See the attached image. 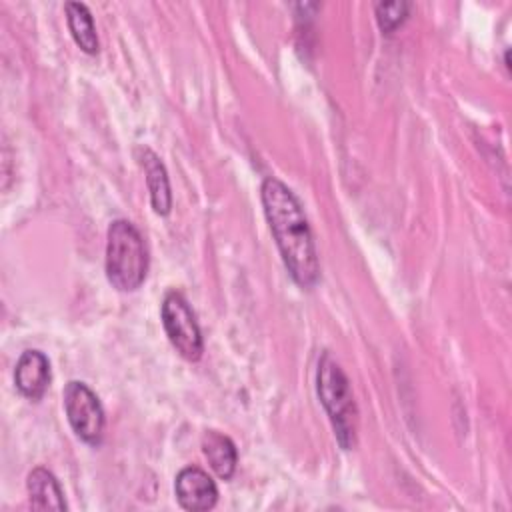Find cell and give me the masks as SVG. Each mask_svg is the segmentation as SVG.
Masks as SVG:
<instances>
[{"label":"cell","mask_w":512,"mask_h":512,"mask_svg":"<svg viewBox=\"0 0 512 512\" xmlns=\"http://www.w3.org/2000/svg\"><path fill=\"white\" fill-rule=\"evenodd\" d=\"M316 390L332 422L338 444L344 450L354 448L358 430V408L354 402L350 380L340 368V364L330 356V352H324L318 360Z\"/></svg>","instance_id":"cell-2"},{"label":"cell","mask_w":512,"mask_h":512,"mask_svg":"<svg viewBox=\"0 0 512 512\" xmlns=\"http://www.w3.org/2000/svg\"><path fill=\"white\" fill-rule=\"evenodd\" d=\"M202 452L208 458V464L218 478L230 480L234 476L236 464H238V450L226 434L208 430L202 436Z\"/></svg>","instance_id":"cell-10"},{"label":"cell","mask_w":512,"mask_h":512,"mask_svg":"<svg viewBox=\"0 0 512 512\" xmlns=\"http://www.w3.org/2000/svg\"><path fill=\"white\" fill-rule=\"evenodd\" d=\"M148 274V250L138 228L128 220H114L106 236V276L120 292L142 286Z\"/></svg>","instance_id":"cell-3"},{"label":"cell","mask_w":512,"mask_h":512,"mask_svg":"<svg viewBox=\"0 0 512 512\" xmlns=\"http://www.w3.org/2000/svg\"><path fill=\"white\" fill-rule=\"evenodd\" d=\"M410 2L396 0V2H378L374 6L376 12V22L384 34H392L404 20L408 18L410 12Z\"/></svg>","instance_id":"cell-12"},{"label":"cell","mask_w":512,"mask_h":512,"mask_svg":"<svg viewBox=\"0 0 512 512\" xmlns=\"http://www.w3.org/2000/svg\"><path fill=\"white\" fill-rule=\"evenodd\" d=\"M66 22L68 30L78 44V48L86 54H96L98 52V34L94 26V18L88 10L86 4L82 2H66Z\"/></svg>","instance_id":"cell-11"},{"label":"cell","mask_w":512,"mask_h":512,"mask_svg":"<svg viewBox=\"0 0 512 512\" xmlns=\"http://www.w3.org/2000/svg\"><path fill=\"white\" fill-rule=\"evenodd\" d=\"M260 198L282 262L292 280L306 290L314 288L320 278V264L302 204L294 192L274 176L264 178Z\"/></svg>","instance_id":"cell-1"},{"label":"cell","mask_w":512,"mask_h":512,"mask_svg":"<svg viewBox=\"0 0 512 512\" xmlns=\"http://www.w3.org/2000/svg\"><path fill=\"white\" fill-rule=\"evenodd\" d=\"M136 158L146 174V186L150 192V202L156 214L166 216L172 208V194H170V180L162 160L146 146H136Z\"/></svg>","instance_id":"cell-8"},{"label":"cell","mask_w":512,"mask_h":512,"mask_svg":"<svg viewBox=\"0 0 512 512\" xmlns=\"http://www.w3.org/2000/svg\"><path fill=\"white\" fill-rule=\"evenodd\" d=\"M26 490L30 498V506L36 510H66L62 488L56 476L38 466L26 478Z\"/></svg>","instance_id":"cell-9"},{"label":"cell","mask_w":512,"mask_h":512,"mask_svg":"<svg viewBox=\"0 0 512 512\" xmlns=\"http://www.w3.org/2000/svg\"><path fill=\"white\" fill-rule=\"evenodd\" d=\"M176 500L184 510L204 512L216 506L218 486L208 472L198 466H186L174 480Z\"/></svg>","instance_id":"cell-6"},{"label":"cell","mask_w":512,"mask_h":512,"mask_svg":"<svg viewBox=\"0 0 512 512\" xmlns=\"http://www.w3.org/2000/svg\"><path fill=\"white\" fill-rule=\"evenodd\" d=\"M162 326L182 358L190 362L200 360L204 352L202 332L188 300L178 290H170L162 300Z\"/></svg>","instance_id":"cell-4"},{"label":"cell","mask_w":512,"mask_h":512,"mask_svg":"<svg viewBox=\"0 0 512 512\" xmlns=\"http://www.w3.org/2000/svg\"><path fill=\"white\" fill-rule=\"evenodd\" d=\"M18 392L30 400H40L50 386V362L40 350H24L14 368Z\"/></svg>","instance_id":"cell-7"},{"label":"cell","mask_w":512,"mask_h":512,"mask_svg":"<svg viewBox=\"0 0 512 512\" xmlns=\"http://www.w3.org/2000/svg\"><path fill=\"white\" fill-rule=\"evenodd\" d=\"M64 410L76 436L90 446H98L104 436V408L98 396L80 380H70L64 388Z\"/></svg>","instance_id":"cell-5"}]
</instances>
